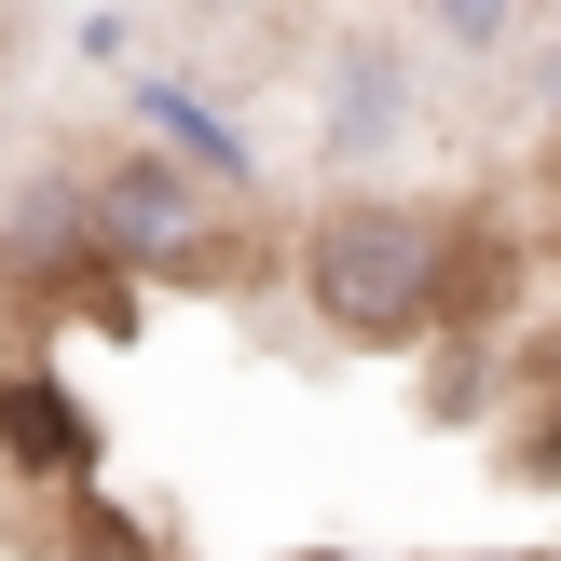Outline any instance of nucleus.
<instances>
[{"instance_id": "f257e3e1", "label": "nucleus", "mask_w": 561, "mask_h": 561, "mask_svg": "<svg viewBox=\"0 0 561 561\" xmlns=\"http://www.w3.org/2000/svg\"><path fill=\"white\" fill-rule=\"evenodd\" d=\"M453 288V219L411 206V192H329L301 219V301H316L343 343H411Z\"/></svg>"}, {"instance_id": "39448f33", "label": "nucleus", "mask_w": 561, "mask_h": 561, "mask_svg": "<svg viewBox=\"0 0 561 561\" xmlns=\"http://www.w3.org/2000/svg\"><path fill=\"white\" fill-rule=\"evenodd\" d=\"M411 14H425L453 55H507L520 42V0H411Z\"/></svg>"}, {"instance_id": "20e7f679", "label": "nucleus", "mask_w": 561, "mask_h": 561, "mask_svg": "<svg viewBox=\"0 0 561 561\" xmlns=\"http://www.w3.org/2000/svg\"><path fill=\"white\" fill-rule=\"evenodd\" d=\"M0 453L14 466H69L82 453V425L55 411V383H0Z\"/></svg>"}, {"instance_id": "0eeeda50", "label": "nucleus", "mask_w": 561, "mask_h": 561, "mask_svg": "<svg viewBox=\"0 0 561 561\" xmlns=\"http://www.w3.org/2000/svg\"><path fill=\"white\" fill-rule=\"evenodd\" d=\"M192 14H261V0H192Z\"/></svg>"}, {"instance_id": "7ed1b4c3", "label": "nucleus", "mask_w": 561, "mask_h": 561, "mask_svg": "<svg viewBox=\"0 0 561 561\" xmlns=\"http://www.w3.org/2000/svg\"><path fill=\"white\" fill-rule=\"evenodd\" d=\"M398 137H411V55L383 27H343V55H329V164L370 179Z\"/></svg>"}, {"instance_id": "f03ea898", "label": "nucleus", "mask_w": 561, "mask_h": 561, "mask_svg": "<svg viewBox=\"0 0 561 561\" xmlns=\"http://www.w3.org/2000/svg\"><path fill=\"white\" fill-rule=\"evenodd\" d=\"M82 247L96 261H137V274H192L219 247V192L192 179L179 151H110L82 179Z\"/></svg>"}, {"instance_id": "423d86ee", "label": "nucleus", "mask_w": 561, "mask_h": 561, "mask_svg": "<svg viewBox=\"0 0 561 561\" xmlns=\"http://www.w3.org/2000/svg\"><path fill=\"white\" fill-rule=\"evenodd\" d=\"M535 96H548V110H561V42H548V55H535Z\"/></svg>"}]
</instances>
